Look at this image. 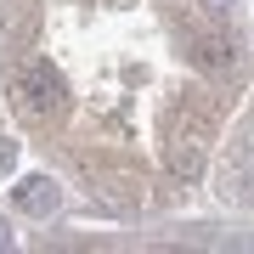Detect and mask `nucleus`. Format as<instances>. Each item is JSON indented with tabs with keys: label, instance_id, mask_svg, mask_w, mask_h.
<instances>
[{
	"label": "nucleus",
	"instance_id": "f257e3e1",
	"mask_svg": "<svg viewBox=\"0 0 254 254\" xmlns=\"http://www.w3.org/2000/svg\"><path fill=\"white\" fill-rule=\"evenodd\" d=\"M11 96H17V113L23 119H51L63 113V79H57V68L46 57H34V63H23L11 73Z\"/></svg>",
	"mask_w": 254,
	"mask_h": 254
},
{
	"label": "nucleus",
	"instance_id": "f03ea898",
	"mask_svg": "<svg viewBox=\"0 0 254 254\" xmlns=\"http://www.w3.org/2000/svg\"><path fill=\"white\" fill-rule=\"evenodd\" d=\"M17 209H23V215H51V209H57V187L46 181V175L23 181L17 187Z\"/></svg>",
	"mask_w": 254,
	"mask_h": 254
},
{
	"label": "nucleus",
	"instance_id": "7ed1b4c3",
	"mask_svg": "<svg viewBox=\"0 0 254 254\" xmlns=\"http://www.w3.org/2000/svg\"><path fill=\"white\" fill-rule=\"evenodd\" d=\"M170 170L181 175V181H192V175L203 170V147H198V141H181V147L170 153Z\"/></svg>",
	"mask_w": 254,
	"mask_h": 254
},
{
	"label": "nucleus",
	"instance_id": "20e7f679",
	"mask_svg": "<svg viewBox=\"0 0 254 254\" xmlns=\"http://www.w3.org/2000/svg\"><path fill=\"white\" fill-rule=\"evenodd\" d=\"M198 63H203V68H226V63H232V51H226V40H215V34H203V40H198Z\"/></svg>",
	"mask_w": 254,
	"mask_h": 254
},
{
	"label": "nucleus",
	"instance_id": "39448f33",
	"mask_svg": "<svg viewBox=\"0 0 254 254\" xmlns=\"http://www.w3.org/2000/svg\"><path fill=\"white\" fill-rule=\"evenodd\" d=\"M11 158H17V147H11V141H0V170H11Z\"/></svg>",
	"mask_w": 254,
	"mask_h": 254
}]
</instances>
